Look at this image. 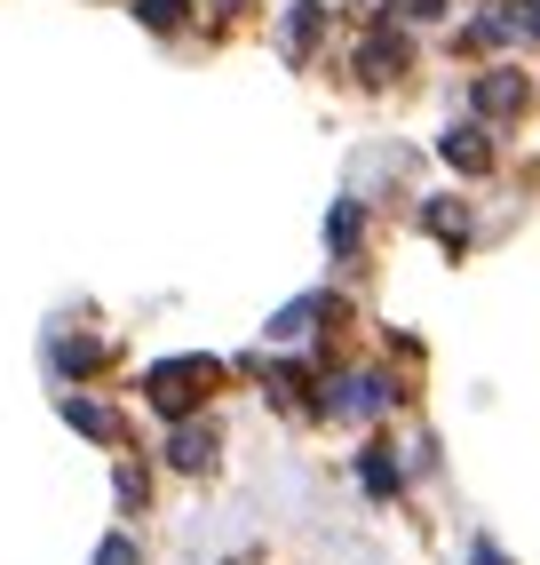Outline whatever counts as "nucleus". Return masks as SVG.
<instances>
[{
	"mask_svg": "<svg viewBox=\"0 0 540 565\" xmlns=\"http://www.w3.org/2000/svg\"><path fill=\"white\" fill-rule=\"evenodd\" d=\"M215 383H223L215 359H168V366H151V406H160V414H191Z\"/></svg>",
	"mask_w": 540,
	"mask_h": 565,
	"instance_id": "1",
	"label": "nucleus"
},
{
	"mask_svg": "<svg viewBox=\"0 0 540 565\" xmlns=\"http://www.w3.org/2000/svg\"><path fill=\"white\" fill-rule=\"evenodd\" d=\"M477 104H485V111H525V81H517V72H485V81H477Z\"/></svg>",
	"mask_w": 540,
	"mask_h": 565,
	"instance_id": "2",
	"label": "nucleus"
},
{
	"mask_svg": "<svg viewBox=\"0 0 540 565\" xmlns=\"http://www.w3.org/2000/svg\"><path fill=\"white\" fill-rule=\"evenodd\" d=\"M168 462H175V470H207V462H215V430H175Z\"/></svg>",
	"mask_w": 540,
	"mask_h": 565,
	"instance_id": "3",
	"label": "nucleus"
},
{
	"mask_svg": "<svg viewBox=\"0 0 540 565\" xmlns=\"http://www.w3.org/2000/svg\"><path fill=\"white\" fill-rule=\"evenodd\" d=\"M445 160H461L469 175H477V168H493V152H485V128H453V136H445Z\"/></svg>",
	"mask_w": 540,
	"mask_h": 565,
	"instance_id": "4",
	"label": "nucleus"
},
{
	"mask_svg": "<svg viewBox=\"0 0 540 565\" xmlns=\"http://www.w3.org/2000/svg\"><path fill=\"white\" fill-rule=\"evenodd\" d=\"M136 17H143L151 32H175V24H183V0H136Z\"/></svg>",
	"mask_w": 540,
	"mask_h": 565,
	"instance_id": "5",
	"label": "nucleus"
},
{
	"mask_svg": "<svg viewBox=\"0 0 540 565\" xmlns=\"http://www.w3.org/2000/svg\"><path fill=\"white\" fill-rule=\"evenodd\" d=\"M64 414H72V430H88V438H111V414H104V406H88V398H72Z\"/></svg>",
	"mask_w": 540,
	"mask_h": 565,
	"instance_id": "6",
	"label": "nucleus"
},
{
	"mask_svg": "<svg viewBox=\"0 0 540 565\" xmlns=\"http://www.w3.org/2000/svg\"><path fill=\"white\" fill-rule=\"evenodd\" d=\"M56 359H64L72 374H96V366H104V343H64Z\"/></svg>",
	"mask_w": 540,
	"mask_h": 565,
	"instance_id": "7",
	"label": "nucleus"
},
{
	"mask_svg": "<svg viewBox=\"0 0 540 565\" xmlns=\"http://www.w3.org/2000/svg\"><path fill=\"white\" fill-rule=\"evenodd\" d=\"M96 565H136V542H128V534H111V542L96 550Z\"/></svg>",
	"mask_w": 540,
	"mask_h": 565,
	"instance_id": "8",
	"label": "nucleus"
}]
</instances>
